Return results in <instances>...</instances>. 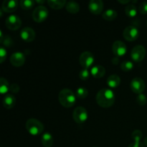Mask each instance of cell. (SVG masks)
<instances>
[{
	"instance_id": "20",
	"label": "cell",
	"mask_w": 147,
	"mask_h": 147,
	"mask_svg": "<svg viewBox=\"0 0 147 147\" xmlns=\"http://www.w3.org/2000/svg\"><path fill=\"white\" fill-rule=\"evenodd\" d=\"M117 11L113 9H109L103 11L102 17L107 21H112L117 17Z\"/></svg>"
},
{
	"instance_id": "39",
	"label": "cell",
	"mask_w": 147,
	"mask_h": 147,
	"mask_svg": "<svg viewBox=\"0 0 147 147\" xmlns=\"http://www.w3.org/2000/svg\"><path fill=\"white\" fill-rule=\"evenodd\" d=\"M146 25H147V21H146Z\"/></svg>"
},
{
	"instance_id": "21",
	"label": "cell",
	"mask_w": 147,
	"mask_h": 147,
	"mask_svg": "<svg viewBox=\"0 0 147 147\" xmlns=\"http://www.w3.org/2000/svg\"><path fill=\"white\" fill-rule=\"evenodd\" d=\"M65 7L67 11L68 12L72 13V14H76V13H78L80 11V5L76 1H68L66 4Z\"/></svg>"
},
{
	"instance_id": "35",
	"label": "cell",
	"mask_w": 147,
	"mask_h": 147,
	"mask_svg": "<svg viewBox=\"0 0 147 147\" xmlns=\"http://www.w3.org/2000/svg\"><path fill=\"white\" fill-rule=\"evenodd\" d=\"M112 61V63L114 65H117L118 63H119V61H120V59H119V57H117V56H116V57H113L111 60Z\"/></svg>"
},
{
	"instance_id": "1",
	"label": "cell",
	"mask_w": 147,
	"mask_h": 147,
	"mask_svg": "<svg viewBox=\"0 0 147 147\" xmlns=\"http://www.w3.org/2000/svg\"><path fill=\"white\" fill-rule=\"evenodd\" d=\"M96 102L103 108H109L115 102V94L113 90L109 88H103L96 94Z\"/></svg>"
},
{
	"instance_id": "33",
	"label": "cell",
	"mask_w": 147,
	"mask_h": 147,
	"mask_svg": "<svg viewBox=\"0 0 147 147\" xmlns=\"http://www.w3.org/2000/svg\"><path fill=\"white\" fill-rule=\"evenodd\" d=\"M20 90V86H19V85L17 84V83H12L11 85H10L9 91L11 92L12 93H19Z\"/></svg>"
},
{
	"instance_id": "13",
	"label": "cell",
	"mask_w": 147,
	"mask_h": 147,
	"mask_svg": "<svg viewBox=\"0 0 147 147\" xmlns=\"http://www.w3.org/2000/svg\"><path fill=\"white\" fill-rule=\"evenodd\" d=\"M9 61L12 65L20 67L25 63V56L21 52H15L11 55Z\"/></svg>"
},
{
	"instance_id": "8",
	"label": "cell",
	"mask_w": 147,
	"mask_h": 147,
	"mask_svg": "<svg viewBox=\"0 0 147 147\" xmlns=\"http://www.w3.org/2000/svg\"><path fill=\"white\" fill-rule=\"evenodd\" d=\"M5 25L9 30H17L21 27L22 21L19 16L16 14H11L6 19Z\"/></svg>"
},
{
	"instance_id": "30",
	"label": "cell",
	"mask_w": 147,
	"mask_h": 147,
	"mask_svg": "<svg viewBox=\"0 0 147 147\" xmlns=\"http://www.w3.org/2000/svg\"><path fill=\"white\" fill-rule=\"evenodd\" d=\"M89 76H90V73H89L88 69H83L79 73V77L83 80H88L89 78Z\"/></svg>"
},
{
	"instance_id": "29",
	"label": "cell",
	"mask_w": 147,
	"mask_h": 147,
	"mask_svg": "<svg viewBox=\"0 0 147 147\" xmlns=\"http://www.w3.org/2000/svg\"><path fill=\"white\" fill-rule=\"evenodd\" d=\"M136 102L140 106H144L147 103V98L143 93H140L136 97Z\"/></svg>"
},
{
	"instance_id": "34",
	"label": "cell",
	"mask_w": 147,
	"mask_h": 147,
	"mask_svg": "<svg viewBox=\"0 0 147 147\" xmlns=\"http://www.w3.org/2000/svg\"><path fill=\"white\" fill-rule=\"evenodd\" d=\"M128 147H144V144H143L141 142H134Z\"/></svg>"
},
{
	"instance_id": "19",
	"label": "cell",
	"mask_w": 147,
	"mask_h": 147,
	"mask_svg": "<svg viewBox=\"0 0 147 147\" xmlns=\"http://www.w3.org/2000/svg\"><path fill=\"white\" fill-rule=\"evenodd\" d=\"M42 144L44 147H51L53 144V137L51 134L45 132L42 134L41 138Z\"/></svg>"
},
{
	"instance_id": "38",
	"label": "cell",
	"mask_w": 147,
	"mask_h": 147,
	"mask_svg": "<svg viewBox=\"0 0 147 147\" xmlns=\"http://www.w3.org/2000/svg\"><path fill=\"white\" fill-rule=\"evenodd\" d=\"M144 144L147 147V136L146 138L144 139Z\"/></svg>"
},
{
	"instance_id": "31",
	"label": "cell",
	"mask_w": 147,
	"mask_h": 147,
	"mask_svg": "<svg viewBox=\"0 0 147 147\" xmlns=\"http://www.w3.org/2000/svg\"><path fill=\"white\" fill-rule=\"evenodd\" d=\"M7 58V50L3 46L0 48V63H3Z\"/></svg>"
},
{
	"instance_id": "27",
	"label": "cell",
	"mask_w": 147,
	"mask_h": 147,
	"mask_svg": "<svg viewBox=\"0 0 147 147\" xmlns=\"http://www.w3.org/2000/svg\"><path fill=\"white\" fill-rule=\"evenodd\" d=\"M20 6L23 9H30L32 7H33L34 4V1L32 0H21L20 1Z\"/></svg>"
},
{
	"instance_id": "14",
	"label": "cell",
	"mask_w": 147,
	"mask_h": 147,
	"mask_svg": "<svg viewBox=\"0 0 147 147\" xmlns=\"http://www.w3.org/2000/svg\"><path fill=\"white\" fill-rule=\"evenodd\" d=\"M103 1L101 0H90L88 4V9L91 13L94 14H99L103 9Z\"/></svg>"
},
{
	"instance_id": "36",
	"label": "cell",
	"mask_w": 147,
	"mask_h": 147,
	"mask_svg": "<svg viewBox=\"0 0 147 147\" xmlns=\"http://www.w3.org/2000/svg\"><path fill=\"white\" fill-rule=\"evenodd\" d=\"M130 1V0H119V2L121 3V4H128Z\"/></svg>"
},
{
	"instance_id": "25",
	"label": "cell",
	"mask_w": 147,
	"mask_h": 147,
	"mask_svg": "<svg viewBox=\"0 0 147 147\" xmlns=\"http://www.w3.org/2000/svg\"><path fill=\"white\" fill-rule=\"evenodd\" d=\"M76 95L78 98L84 99L87 98L88 95V89L85 88L80 87L76 90Z\"/></svg>"
},
{
	"instance_id": "26",
	"label": "cell",
	"mask_w": 147,
	"mask_h": 147,
	"mask_svg": "<svg viewBox=\"0 0 147 147\" xmlns=\"http://www.w3.org/2000/svg\"><path fill=\"white\" fill-rule=\"evenodd\" d=\"M120 67L123 71H130L134 68V63L130 60H125L121 63Z\"/></svg>"
},
{
	"instance_id": "4",
	"label": "cell",
	"mask_w": 147,
	"mask_h": 147,
	"mask_svg": "<svg viewBox=\"0 0 147 147\" xmlns=\"http://www.w3.org/2000/svg\"><path fill=\"white\" fill-rule=\"evenodd\" d=\"M49 14L48 9L43 5H39L34 9L32 12V18L36 22H42L47 18Z\"/></svg>"
},
{
	"instance_id": "10",
	"label": "cell",
	"mask_w": 147,
	"mask_h": 147,
	"mask_svg": "<svg viewBox=\"0 0 147 147\" xmlns=\"http://www.w3.org/2000/svg\"><path fill=\"white\" fill-rule=\"evenodd\" d=\"M130 87L132 91L135 93L140 94L145 89V83L141 78L136 77L132 79L130 83Z\"/></svg>"
},
{
	"instance_id": "23",
	"label": "cell",
	"mask_w": 147,
	"mask_h": 147,
	"mask_svg": "<svg viewBox=\"0 0 147 147\" xmlns=\"http://www.w3.org/2000/svg\"><path fill=\"white\" fill-rule=\"evenodd\" d=\"M125 12L126 14L129 17H136L137 14V9H136V6L133 4H128L126 7H125Z\"/></svg>"
},
{
	"instance_id": "37",
	"label": "cell",
	"mask_w": 147,
	"mask_h": 147,
	"mask_svg": "<svg viewBox=\"0 0 147 147\" xmlns=\"http://www.w3.org/2000/svg\"><path fill=\"white\" fill-rule=\"evenodd\" d=\"M45 1H44V0H37V1H36V2L37 3H38V4H40V5H42V4H43V3H45Z\"/></svg>"
},
{
	"instance_id": "2",
	"label": "cell",
	"mask_w": 147,
	"mask_h": 147,
	"mask_svg": "<svg viewBox=\"0 0 147 147\" xmlns=\"http://www.w3.org/2000/svg\"><path fill=\"white\" fill-rule=\"evenodd\" d=\"M60 104L65 108L72 107L76 101V96L71 90L65 88L60 90L58 95Z\"/></svg>"
},
{
	"instance_id": "11",
	"label": "cell",
	"mask_w": 147,
	"mask_h": 147,
	"mask_svg": "<svg viewBox=\"0 0 147 147\" xmlns=\"http://www.w3.org/2000/svg\"><path fill=\"white\" fill-rule=\"evenodd\" d=\"M112 51L113 54L117 57L123 56L127 52V47L126 44L120 40L115 41L112 45Z\"/></svg>"
},
{
	"instance_id": "22",
	"label": "cell",
	"mask_w": 147,
	"mask_h": 147,
	"mask_svg": "<svg viewBox=\"0 0 147 147\" xmlns=\"http://www.w3.org/2000/svg\"><path fill=\"white\" fill-rule=\"evenodd\" d=\"M47 3L54 9H60L66 5L67 1L65 0H48Z\"/></svg>"
},
{
	"instance_id": "7",
	"label": "cell",
	"mask_w": 147,
	"mask_h": 147,
	"mask_svg": "<svg viewBox=\"0 0 147 147\" xmlns=\"http://www.w3.org/2000/svg\"><path fill=\"white\" fill-rule=\"evenodd\" d=\"M94 56L90 52L85 51L81 53L79 57V63L83 69H88L94 63Z\"/></svg>"
},
{
	"instance_id": "32",
	"label": "cell",
	"mask_w": 147,
	"mask_h": 147,
	"mask_svg": "<svg viewBox=\"0 0 147 147\" xmlns=\"http://www.w3.org/2000/svg\"><path fill=\"white\" fill-rule=\"evenodd\" d=\"M139 11L142 14H147V1L141 3L139 7Z\"/></svg>"
},
{
	"instance_id": "5",
	"label": "cell",
	"mask_w": 147,
	"mask_h": 147,
	"mask_svg": "<svg viewBox=\"0 0 147 147\" xmlns=\"http://www.w3.org/2000/svg\"><path fill=\"white\" fill-rule=\"evenodd\" d=\"M88 111L84 107L78 106L73 112V118L77 123H83L88 119Z\"/></svg>"
},
{
	"instance_id": "18",
	"label": "cell",
	"mask_w": 147,
	"mask_h": 147,
	"mask_svg": "<svg viewBox=\"0 0 147 147\" xmlns=\"http://www.w3.org/2000/svg\"><path fill=\"white\" fill-rule=\"evenodd\" d=\"M121 83V78L118 75H111L107 79V84L111 88H117Z\"/></svg>"
},
{
	"instance_id": "16",
	"label": "cell",
	"mask_w": 147,
	"mask_h": 147,
	"mask_svg": "<svg viewBox=\"0 0 147 147\" xmlns=\"http://www.w3.org/2000/svg\"><path fill=\"white\" fill-rule=\"evenodd\" d=\"M16 104V98L12 94H7L3 98V106L5 109H12Z\"/></svg>"
},
{
	"instance_id": "6",
	"label": "cell",
	"mask_w": 147,
	"mask_h": 147,
	"mask_svg": "<svg viewBox=\"0 0 147 147\" xmlns=\"http://www.w3.org/2000/svg\"><path fill=\"white\" fill-rule=\"evenodd\" d=\"M146 55V49L142 45H137L132 49L131 52V57L136 63L142 62Z\"/></svg>"
},
{
	"instance_id": "12",
	"label": "cell",
	"mask_w": 147,
	"mask_h": 147,
	"mask_svg": "<svg viewBox=\"0 0 147 147\" xmlns=\"http://www.w3.org/2000/svg\"><path fill=\"white\" fill-rule=\"evenodd\" d=\"M21 38L27 42H31L35 39L36 34L34 30L32 27H24L20 32Z\"/></svg>"
},
{
	"instance_id": "15",
	"label": "cell",
	"mask_w": 147,
	"mask_h": 147,
	"mask_svg": "<svg viewBox=\"0 0 147 147\" xmlns=\"http://www.w3.org/2000/svg\"><path fill=\"white\" fill-rule=\"evenodd\" d=\"M18 4L17 0H4L2 3L1 9L5 12H12L17 9Z\"/></svg>"
},
{
	"instance_id": "9",
	"label": "cell",
	"mask_w": 147,
	"mask_h": 147,
	"mask_svg": "<svg viewBox=\"0 0 147 147\" xmlns=\"http://www.w3.org/2000/svg\"><path fill=\"white\" fill-rule=\"evenodd\" d=\"M123 37L128 41H134L139 37V30L137 27L133 25L128 26L123 30Z\"/></svg>"
},
{
	"instance_id": "17",
	"label": "cell",
	"mask_w": 147,
	"mask_h": 147,
	"mask_svg": "<svg viewBox=\"0 0 147 147\" xmlns=\"http://www.w3.org/2000/svg\"><path fill=\"white\" fill-rule=\"evenodd\" d=\"M90 73L96 78H100L106 74V69L103 66L95 65L92 67L91 70H90Z\"/></svg>"
},
{
	"instance_id": "3",
	"label": "cell",
	"mask_w": 147,
	"mask_h": 147,
	"mask_svg": "<svg viewBox=\"0 0 147 147\" xmlns=\"http://www.w3.org/2000/svg\"><path fill=\"white\" fill-rule=\"evenodd\" d=\"M26 129L32 135L37 136L41 134L44 131V125L41 121L36 119H29L26 122Z\"/></svg>"
},
{
	"instance_id": "28",
	"label": "cell",
	"mask_w": 147,
	"mask_h": 147,
	"mask_svg": "<svg viewBox=\"0 0 147 147\" xmlns=\"http://www.w3.org/2000/svg\"><path fill=\"white\" fill-rule=\"evenodd\" d=\"M143 137V133L140 130H134L131 134V138L134 142H141Z\"/></svg>"
},
{
	"instance_id": "24",
	"label": "cell",
	"mask_w": 147,
	"mask_h": 147,
	"mask_svg": "<svg viewBox=\"0 0 147 147\" xmlns=\"http://www.w3.org/2000/svg\"><path fill=\"white\" fill-rule=\"evenodd\" d=\"M9 84L8 81L4 78H0V93L1 94H5L8 91H9Z\"/></svg>"
}]
</instances>
